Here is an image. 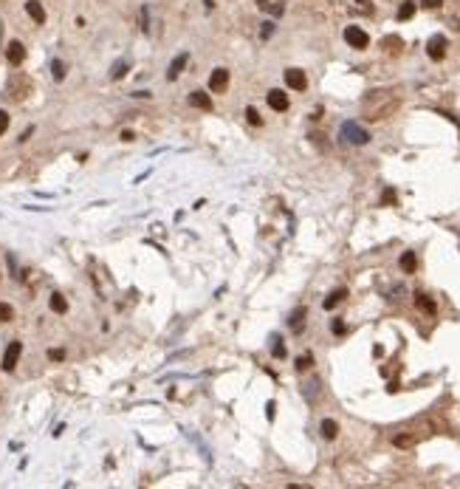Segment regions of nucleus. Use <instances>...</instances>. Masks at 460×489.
Returning a JSON list of instances; mask_svg holds the SVG:
<instances>
[{"label":"nucleus","mask_w":460,"mask_h":489,"mask_svg":"<svg viewBox=\"0 0 460 489\" xmlns=\"http://www.w3.org/2000/svg\"><path fill=\"white\" fill-rule=\"evenodd\" d=\"M339 136L348 141V144H356V147H362V144H367V141H370V133H367L359 122H342Z\"/></svg>","instance_id":"f257e3e1"},{"label":"nucleus","mask_w":460,"mask_h":489,"mask_svg":"<svg viewBox=\"0 0 460 489\" xmlns=\"http://www.w3.org/2000/svg\"><path fill=\"white\" fill-rule=\"evenodd\" d=\"M20 354H23V342H9V348H6V354H3V370H14L17 367V362H20Z\"/></svg>","instance_id":"f03ea898"},{"label":"nucleus","mask_w":460,"mask_h":489,"mask_svg":"<svg viewBox=\"0 0 460 489\" xmlns=\"http://www.w3.org/2000/svg\"><path fill=\"white\" fill-rule=\"evenodd\" d=\"M345 40H348V45H353V48H367V45H370L367 31H362L359 26H348V28H345Z\"/></svg>","instance_id":"7ed1b4c3"},{"label":"nucleus","mask_w":460,"mask_h":489,"mask_svg":"<svg viewBox=\"0 0 460 489\" xmlns=\"http://www.w3.org/2000/svg\"><path fill=\"white\" fill-rule=\"evenodd\" d=\"M226 88H229V71H226V68H215V71H212V77H209V91H212V94H223Z\"/></svg>","instance_id":"20e7f679"},{"label":"nucleus","mask_w":460,"mask_h":489,"mask_svg":"<svg viewBox=\"0 0 460 489\" xmlns=\"http://www.w3.org/2000/svg\"><path fill=\"white\" fill-rule=\"evenodd\" d=\"M426 54H429L432 60H443V57H446V37H443V34H432V37H429Z\"/></svg>","instance_id":"39448f33"},{"label":"nucleus","mask_w":460,"mask_h":489,"mask_svg":"<svg viewBox=\"0 0 460 489\" xmlns=\"http://www.w3.org/2000/svg\"><path fill=\"white\" fill-rule=\"evenodd\" d=\"M285 85L294 88V91H305V88H308V77H305L299 68H288L285 71Z\"/></svg>","instance_id":"423d86ee"},{"label":"nucleus","mask_w":460,"mask_h":489,"mask_svg":"<svg viewBox=\"0 0 460 489\" xmlns=\"http://www.w3.org/2000/svg\"><path fill=\"white\" fill-rule=\"evenodd\" d=\"M6 60H9L11 65H20V62L26 60V48H23L20 40H11V43L6 45Z\"/></svg>","instance_id":"0eeeda50"},{"label":"nucleus","mask_w":460,"mask_h":489,"mask_svg":"<svg viewBox=\"0 0 460 489\" xmlns=\"http://www.w3.org/2000/svg\"><path fill=\"white\" fill-rule=\"evenodd\" d=\"M186 62H189V54H186V51H184V54H178V57H175V60L170 62V68H167V79L173 82V79H178V77H181V71L186 68Z\"/></svg>","instance_id":"6e6552de"},{"label":"nucleus","mask_w":460,"mask_h":489,"mask_svg":"<svg viewBox=\"0 0 460 489\" xmlns=\"http://www.w3.org/2000/svg\"><path fill=\"white\" fill-rule=\"evenodd\" d=\"M269 105H271V111H288V96H285V91H279V88H274V91H269Z\"/></svg>","instance_id":"1a4fd4ad"},{"label":"nucleus","mask_w":460,"mask_h":489,"mask_svg":"<svg viewBox=\"0 0 460 489\" xmlns=\"http://www.w3.org/2000/svg\"><path fill=\"white\" fill-rule=\"evenodd\" d=\"M189 105L200 108V111H212V96L203 94V91H192V94H189Z\"/></svg>","instance_id":"9d476101"},{"label":"nucleus","mask_w":460,"mask_h":489,"mask_svg":"<svg viewBox=\"0 0 460 489\" xmlns=\"http://www.w3.org/2000/svg\"><path fill=\"white\" fill-rule=\"evenodd\" d=\"M26 11H28V17L34 20L37 26H43V23H45V9L37 3V0H28V3H26Z\"/></svg>","instance_id":"9b49d317"},{"label":"nucleus","mask_w":460,"mask_h":489,"mask_svg":"<svg viewBox=\"0 0 460 489\" xmlns=\"http://www.w3.org/2000/svg\"><path fill=\"white\" fill-rule=\"evenodd\" d=\"M345 297H348V291H345V288H336V291H330L328 297H325V303H322V306H325V308L330 311V308H336Z\"/></svg>","instance_id":"f8f14e48"},{"label":"nucleus","mask_w":460,"mask_h":489,"mask_svg":"<svg viewBox=\"0 0 460 489\" xmlns=\"http://www.w3.org/2000/svg\"><path fill=\"white\" fill-rule=\"evenodd\" d=\"M415 306L421 308V311H426V314H435V300L429 297V294H421V291H418V294H415Z\"/></svg>","instance_id":"ddd939ff"},{"label":"nucleus","mask_w":460,"mask_h":489,"mask_svg":"<svg viewBox=\"0 0 460 489\" xmlns=\"http://www.w3.org/2000/svg\"><path fill=\"white\" fill-rule=\"evenodd\" d=\"M305 314H308V311H305V308H302V306H299V308H296V311H294V314L288 317V325H291V328H294V331H296V334L302 331V323H305Z\"/></svg>","instance_id":"4468645a"},{"label":"nucleus","mask_w":460,"mask_h":489,"mask_svg":"<svg viewBox=\"0 0 460 489\" xmlns=\"http://www.w3.org/2000/svg\"><path fill=\"white\" fill-rule=\"evenodd\" d=\"M398 263H401V269L407 271V274H412V271H415V266H418V257H415V252H404Z\"/></svg>","instance_id":"2eb2a0df"},{"label":"nucleus","mask_w":460,"mask_h":489,"mask_svg":"<svg viewBox=\"0 0 460 489\" xmlns=\"http://www.w3.org/2000/svg\"><path fill=\"white\" fill-rule=\"evenodd\" d=\"M51 311H57V314H65V311H68V300L62 297L60 291L51 294Z\"/></svg>","instance_id":"dca6fc26"},{"label":"nucleus","mask_w":460,"mask_h":489,"mask_svg":"<svg viewBox=\"0 0 460 489\" xmlns=\"http://www.w3.org/2000/svg\"><path fill=\"white\" fill-rule=\"evenodd\" d=\"M319 430H322V436H325V438H336L339 436V424L333 419H325Z\"/></svg>","instance_id":"f3484780"},{"label":"nucleus","mask_w":460,"mask_h":489,"mask_svg":"<svg viewBox=\"0 0 460 489\" xmlns=\"http://www.w3.org/2000/svg\"><path fill=\"white\" fill-rule=\"evenodd\" d=\"M127 68H130L127 60H116V62H113V68H110V79H122L124 74H127Z\"/></svg>","instance_id":"a211bd4d"},{"label":"nucleus","mask_w":460,"mask_h":489,"mask_svg":"<svg viewBox=\"0 0 460 489\" xmlns=\"http://www.w3.org/2000/svg\"><path fill=\"white\" fill-rule=\"evenodd\" d=\"M412 14H415V3H412V0L401 3V9H398V20H409Z\"/></svg>","instance_id":"6ab92c4d"},{"label":"nucleus","mask_w":460,"mask_h":489,"mask_svg":"<svg viewBox=\"0 0 460 489\" xmlns=\"http://www.w3.org/2000/svg\"><path fill=\"white\" fill-rule=\"evenodd\" d=\"M271 342H274V345H271V354H274L277 359H282V357H285V345H282V340H279V337H274Z\"/></svg>","instance_id":"aec40b11"},{"label":"nucleus","mask_w":460,"mask_h":489,"mask_svg":"<svg viewBox=\"0 0 460 489\" xmlns=\"http://www.w3.org/2000/svg\"><path fill=\"white\" fill-rule=\"evenodd\" d=\"M11 317H14V308L9 303H0V323H9Z\"/></svg>","instance_id":"412c9836"},{"label":"nucleus","mask_w":460,"mask_h":489,"mask_svg":"<svg viewBox=\"0 0 460 489\" xmlns=\"http://www.w3.org/2000/svg\"><path fill=\"white\" fill-rule=\"evenodd\" d=\"M51 71H54V79H65V62H62V60H54Z\"/></svg>","instance_id":"4be33fe9"},{"label":"nucleus","mask_w":460,"mask_h":489,"mask_svg":"<svg viewBox=\"0 0 460 489\" xmlns=\"http://www.w3.org/2000/svg\"><path fill=\"white\" fill-rule=\"evenodd\" d=\"M311 365H313V357H311V354H305V357L296 359V370H308Z\"/></svg>","instance_id":"5701e85b"},{"label":"nucleus","mask_w":460,"mask_h":489,"mask_svg":"<svg viewBox=\"0 0 460 489\" xmlns=\"http://www.w3.org/2000/svg\"><path fill=\"white\" fill-rule=\"evenodd\" d=\"M246 119H249V124H263L260 114H257L254 108H246Z\"/></svg>","instance_id":"b1692460"},{"label":"nucleus","mask_w":460,"mask_h":489,"mask_svg":"<svg viewBox=\"0 0 460 489\" xmlns=\"http://www.w3.org/2000/svg\"><path fill=\"white\" fill-rule=\"evenodd\" d=\"M392 441H395V447H412V444H415V438H412V436H395Z\"/></svg>","instance_id":"393cba45"},{"label":"nucleus","mask_w":460,"mask_h":489,"mask_svg":"<svg viewBox=\"0 0 460 489\" xmlns=\"http://www.w3.org/2000/svg\"><path fill=\"white\" fill-rule=\"evenodd\" d=\"M271 34H274V23H263V28H260V37H263V40H269Z\"/></svg>","instance_id":"a878e982"},{"label":"nucleus","mask_w":460,"mask_h":489,"mask_svg":"<svg viewBox=\"0 0 460 489\" xmlns=\"http://www.w3.org/2000/svg\"><path fill=\"white\" fill-rule=\"evenodd\" d=\"M48 359H51V362H60V359H65V351H62V348L48 351Z\"/></svg>","instance_id":"bb28decb"},{"label":"nucleus","mask_w":460,"mask_h":489,"mask_svg":"<svg viewBox=\"0 0 460 489\" xmlns=\"http://www.w3.org/2000/svg\"><path fill=\"white\" fill-rule=\"evenodd\" d=\"M141 31L144 34H150V20H147V6L141 9Z\"/></svg>","instance_id":"cd10ccee"},{"label":"nucleus","mask_w":460,"mask_h":489,"mask_svg":"<svg viewBox=\"0 0 460 489\" xmlns=\"http://www.w3.org/2000/svg\"><path fill=\"white\" fill-rule=\"evenodd\" d=\"M6 127H9V114L0 111V133H6Z\"/></svg>","instance_id":"c85d7f7f"},{"label":"nucleus","mask_w":460,"mask_h":489,"mask_svg":"<svg viewBox=\"0 0 460 489\" xmlns=\"http://www.w3.org/2000/svg\"><path fill=\"white\" fill-rule=\"evenodd\" d=\"M443 0H424V9H438Z\"/></svg>","instance_id":"c756f323"},{"label":"nucleus","mask_w":460,"mask_h":489,"mask_svg":"<svg viewBox=\"0 0 460 489\" xmlns=\"http://www.w3.org/2000/svg\"><path fill=\"white\" fill-rule=\"evenodd\" d=\"M333 334H345V323H339V320H336V323H333Z\"/></svg>","instance_id":"7c9ffc66"},{"label":"nucleus","mask_w":460,"mask_h":489,"mask_svg":"<svg viewBox=\"0 0 460 489\" xmlns=\"http://www.w3.org/2000/svg\"><path fill=\"white\" fill-rule=\"evenodd\" d=\"M356 3H359V6H362L365 11H373V6H370V0H356Z\"/></svg>","instance_id":"2f4dec72"},{"label":"nucleus","mask_w":460,"mask_h":489,"mask_svg":"<svg viewBox=\"0 0 460 489\" xmlns=\"http://www.w3.org/2000/svg\"><path fill=\"white\" fill-rule=\"evenodd\" d=\"M266 416H269V419H274V402L266 404Z\"/></svg>","instance_id":"473e14b6"},{"label":"nucleus","mask_w":460,"mask_h":489,"mask_svg":"<svg viewBox=\"0 0 460 489\" xmlns=\"http://www.w3.org/2000/svg\"><path fill=\"white\" fill-rule=\"evenodd\" d=\"M392 198H395V192H392V190H387V192H384V204H390Z\"/></svg>","instance_id":"72a5a7b5"},{"label":"nucleus","mask_w":460,"mask_h":489,"mask_svg":"<svg viewBox=\"0 0 460 489\" xmlns=\"http://www.w3.org/2000/svg\"><path fill=\"white\" fill-rule=\"evenodd\" d=\"M203 3H206V9H212V6H215V0H203Z\"/></svg>","instance_id":"f704fd0d"}]
</instances>
